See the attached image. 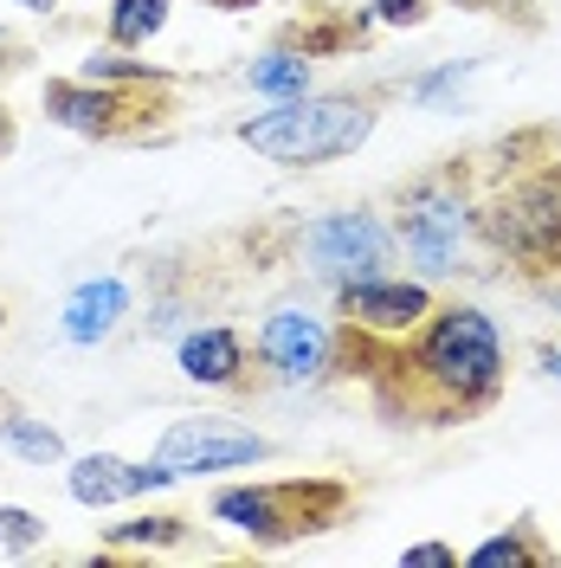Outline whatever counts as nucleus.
Wrapping results in <instances>:
<instances>
[{
	"label": "nucleus",
	"instance_id": "obj_1",
	"mask_svg": "<svg viewBox=\"0 0 561 568\" xmlns=\"http://www.w3.org/2000/svg\"><path fill=\"white\" fill-rule=\"evenodd\" d=\"M400 382L407 388V414H420L426 426L484 414L503 388V336L478 304H439L432 317L407 336H387V368H375V382Z\"/></svg>",
	"mask_w": 561,
	"mask_h": 568
},
{
	"label": "nucleus",
	"instance_id": "obj_2",
	"mask_svg": "<svg viewBox=\"0 0 561 568\" xmlns=\"http://www.w3.org/2000/svg\"><path fill=\"white\" fill-rule=\"evenodd\" d=\"M375 116H381L375 98H284L278 110L246 116L239 142L278 169H323L375 136Z\"/></svg>",
	"mask_w": 561,
	"mask_h": 568
},
{
	"label": "nucleus",
	"instance_id": "obj_3",
	"mask_svg": "<svg viewBox=\"0 0 561 568\" xmlns=\"http://www.w3.org/2000/svg\"><path fill=\"white\" fill-rule=\"evenodd\" d=\"M349 510H355V485L349 478H323V471L213 491V517L233 524V530H246L252 542H265V549H284V542H297V536L336 530Z\"/></svg>",
	"mask_w": 561,
	"mask_h": 568
},
{
	"label": "nucleus",
	"instance_id": "obj_4",
	"mask_svg": "<svg viewBox=\"0 0 561 568\" xmlns=\"http://www.w3.org/2000/svg\"><path fill=\"white\" fill-rule=\"evenodd\" d=\"M478 233L523 278L561 272V175L536 169V175H510L503 187H491L478 207Z\"/></svg>",
	"mask_w": 561,
	"mask_h": 568
},
{
	"label": "nucleus",
	"instance_id": "obj_5",
	"mask_svg": "<svg viewBox=\"0 0 561 568\" xmlns=\"http://www.w3.org/2000/svg\"><path fill=\"white\" fill-rule=\"evenodd\" d=\"M149 91H169V84H98V78H52L39 91V104L52 123H65L78 136H98V142H123L142 136L155 123H169V104L149 98Z\"/></svg>",
	"mask_w": 561,
	"mask_h": 568
},
{
	"label": "nucleus",
	"instance_id": "obj_6",
	"mask_svg": "<svg viewBox=\"0 0 561 568\" xmlns=\"http://www.w3.org/2000/svg\"><path fill=\"white\" fill-rule=\"evenodd\" d=\"M471 226H478V207L465 201V175L458 169L414 181L407 201H400V246H407V258L420 265L426 278L458 272V246H465Z\"/></svg>",
	"mask_w": 561,
	"mask_h": 568
},
{
	"label": "nucleus",
	"instance_id": "obj_7",
	"mask_svg": "<svg viewBox=\"0 0 561 568\" xmlns=\"http://www.w3.org/2000/svg\"><path fill=\"white\" fill-rule=\"evenodd\" d=\"M297 252L323 284H355V278H375L394 252V233H387L375 213H329V220H310L297 233Z\"/></svg>",
	"mask_w": 561,
	"mask_h": 568
},
{
	"label": "nucleus",
	"instance_id": "obj_8",
	"mask_svg": "<svg viewBox=\"0 0 561 568\" xmlns=\"http://www.w3.org/2000/svg\"><path fill=\"white\" fill-rule=\"evenodd\" d=\"M155 459L169 465L175 478H187V471H233V465L272 459V439L239 420H226V414H194V420H175L162 433Z\"/></svg>",
	"mask_w": 561,
	"mask_h": 568
},
{
	"label": "nucleus",
	"instance_id": "obj_9",
	"mask_svg": "<svg viewBox=\"0 0 561 568\" xmlns=\"http://www.w3.org/2000/svg\"><path fill=\"white\" fill-rule=\"evenodd\" d=\"M336 304H343V323L355 329H368V336H414L439 304H432V291L414 278H355L336 291Z\"/></svg>",
	"mask_w": 561,
	"mask_h": 568
},
{
	"label": "nucleus",
	"instance_id": "obj_10",
	"mask_svg": "<svg viewBox=\"0 0 561 568\" xmlns=\"http://www.w3.org/2000/svg\"><path fill=\"white\" fill-rule=\"evenodd\" d=\"M329 349H336V329L323 317H310V311H272L265 329H258V355H265V368L278 375L284 388L316 382L329 368Z\"/></svg>",
	"mask_w": 561,
	"mask_h": 568
},
{
	"label": "nucleus",
	"instance_id": "obj_11",
	"mask_svg": "<svg viewBox=\"0 0 561 568\" xmlns=\"http://www.w3.org/2000/svg\"><path fill=\"white\" fill-rule=\"evenodd\" d=\"M71 497L84 504V510H104V504H123V497H142V491H162V485H175V471L162 459L149 465H130L116 459V453H91V459L71 465Z\"/></svg>",
	"mask_w": 561,
	"mask_h": 568
},
{
	"label": "nucleus",
	"instance_id": "obj_12",
	"mask_svg": "<svg viewBox=\"0 0 561 568\" xmlns=\"http://www.w3.org/2000/svg\"><path fill=\"white\" fill-rule=\"evenodd\" d=\"M123 311H130V284H123V278H84L65 297V317H59V329H65V343L91 349V343H104L110 329L123 323Z\"/></svg>",
	"mask_w": 561,
	"mask_h": 568
},
{
	"label": "nucleus",
	"instance_id": "obj_13",
	"mask_svg": "<svg viewBox=\"0 0 561 568\" xmlns=\"http://www.w3.org/2000/svg\"><path fill=\"white\" fill-rule=\"evenodd\" d=\"M181 375L201 382V388H233V382L246 375V336L226 329V323L181 336Z\"/></svg>",
	"mask_w": 561,
	"mask_h": 568
},
{
	"label": "nucleus",
	"instance_id": "obj_14",
	"mask_svg": "<svg viewBox=\"0 0 561 568\" xmlns=\"http://www.w3.org/2000/svg\"><path fill=\"white\" fill-rule=\"evenodd\" d=\"M0 446H7V453H20L27 465H59V459H65L59 426L33 420V414H20V407H7V414H0Z\"/></svg>",
	"mask_w": 561,
	"mask_h": 568
},
{
	"label": "nucleus",
	"instance_id": "obj_15",
	"mask_svg": "<svg viewBox=\"0 0 561 568\" xmlns=\"http://www.w3.org/2000/svg\"><path fill=\"white\" fill-rule=\"evenodd\" d=\"M169 7H175V0H110V20H104L110 45H123V52L149 45V39L169 27Z\"/></svg>",
	"mask_w": 561,
	"mask_h": 568
},
{
	"label": "nucleus",
	"instance_id": "obj_16",
	"mask_svg": "<svg viewBox=\"0 0 561 568\" xmlns=\"http://www.w3.org/2000/svg\"><path fill=\"white\" fill-rule=\"evenodd\" d=\"M465 562H471V568H549L555 556H549V542L529 530V524H517V530H503V536H491V542H478Z\"/></svg>",
	"mask_w": 561,
	"mask_h": 568
},
{
	"label": "nucleus",
	"instance_id": "obj_17",
	"mask_svg": "<svg viewBox=\"0 0 561 568\" xmlns=\"http://www.w3.org/2000/svg\"><path fill=\"white\" fill-rule=\"evenodd\" d=\"M246 84L252 91H265V98H304V91H310V59H304V52H265V59H258V65L246 71Z\"/></svg>",
	"mask_w": 561,
	"mask_h": 568
},
{
	"label": "nucleus",
	"instance_id": "obj_18",
	"mask_svg": "<svg viewBox=\"0 0 561 568\" xmlns=\"http://www.w3.org/2000/svg\"><path fill=\"white\" fill-rule=\"evenodd\" d=\"M78 78H98V84H175L162 65H149V59H130L123 45H104V52H91Z\"/></svg>",
	"mask_w": 561,
	"mask_h": 568
},
{
	"label": "nucleus",
	"instance_id": "obj_19",
	"mask_svg": "<svg viewBox=\"0 0 561 568\" xmlns=\"http://www.w3.org/2000/svg\"><path fill=\"white\" fill-rule=\"evenodd\" d=\"M187 536V517H136V524H110V542L116 549H162V542H181Z\"/></svg>",
	"mask_w": 561,
	"mask_h": 568
},
{
	"label": "nucleus",
	"instance_id": "obj_20",
	"mask_svg": "<svg viewBox=\"0 0 561 568\" xmlns=\"http://www.w3.org/2000/svg\"><path fill=\"white\" fill-rule=\"evenodd\" d=\"M45 542V524L20 504H0V549H39Z\"/></svg>",
	"mask_w": 561,
	"mask_h": 568
},
{
	"label": "nucleus",
	"instance_id": "obj_21",
	"mask_svg": "<svg viewBox=\"0 0 561 568\" xmlns=\"http://www.w3.org/2000/svg\"><path fill=\"white\" fill-rule=\"evenodd\" d=\"M458 78H471V59H465V65H446V71H426V78H414V98H420V104H432V98H446V91H452Z\"/></svg>",
	"mask_w": 561,
	"mask_h": 568
},
{
	"label": "nucleus",
	"instance_id": "obj_22",
	"mask_svg": "<svg viewBox=\"0 0 561 568\" xmlns=\"http://www.w3.org/2000/svg\"><path fill=\"white\" fill-rule=\"evenodd\" d=\"M400 568H458V549H446V542H414V549H400Z\"/></svg>",
	"mask_w": 561,
	"mask_h": 568
},
{
	"label": "nucleus",
	"instance_id": "obj_23",
	"mask_svg": "<svg viewBox=\"0 0 561 568\" xmlns=\"http://www.w3.org/2000/svg\"><path fill=\"white\" fill-rule=\"evenodd\" d=\"M426 13V0H375V20H387V27H420Z\"/></svg>",
	"mask_w": 561,
	"mask_h": 568
},
{
	"label": "nucleus",
	"instance_id": "obj_24",
	"mask_svg": "<svg viewBox=\"0 0 561 568\" xmlns=\"http://www.w3.org/2000/svg\"><path fill=\"white\" fill-rule=\"evenodd\" d=\"M458 7H484V13H510V0H458ZM517 7H529V0H517Z\"/></svg>",
	"mask_w": 561,
	"mask_h": 568
},
{
	"label": "nucleus",
	"instance_id": "obj_25",
	"mask_svg": "<svg viewBox=\"0 0 561 568\" xmlns=\"http://www.w3.org/2000/svg\"><path fill=\"white\" fill-rule=\"evenodd\" d=\"M201 7H220V13H246V7H258V0H201Z\"/></svg>",
	"mask_w": 561,
	"mask_h": 568
},
{
	"label": "nucleus",
	"instance_id": "obj_26",
	"mask_svg": "<svg viewBox=\"0 0 561 568\" xmlns=\"http://www.w3.org/2000/svg\"><path fill=\"white\" fill-rule=\"evenodd\" d=\"M7 7H27V13H52L59 0H7Z\"/></svg>",
	"mask_w": 561,
	"mask_h": 568
},
{
	"label": "nucleus",
	"instance_id": "obj_27",
	"mask_svg": "<svg viewBox=\"0 0 561 568\" xmlns=\"http://www.w3.org/2000/svg\"><path fill=\"white\" fill-rule=\"evenodd\" d=\"M7 149H13V116L0 110V155H7Z\"/></svg>",
	"mask_w": 561,
	"mask_h": 568
},
{
	"label": "nucleus",
	"instance_id": "obj_28",
	"mask_svg": "<svg viewBox=\"0 0 561 568\" xmlns=\"http://www.w3.org/2000/svg\"><path fill=\"white\" fill-rule=\"evenodd\" d=\"M542 368H549V375L561 382V349H542Z\"/></svg>",
	"mask_w": 561,
	"mask_h": 568
},
{
	"label": "nucleus",
	"instance_id": "obj_29",
	"mask_svg": "<svg viewBox=\"0 0 561 568\" xmlns=\"http://www.w3.org/2000/svg\"><path fill=\"white\" fill-rule=\"evenodd\" d=\"M0 329H7V304H0Z\"/></svg>",
	"mask_w": 561,
	"mask_h": 568
}]
</instances>
